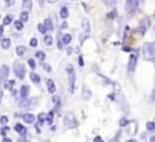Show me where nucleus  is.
Listing matches in <instances>:
<instances>
[{
    "instance_id": "obj_29",
    "label": "nucleus",
    "mask_w": 155,
    "mask_h": 142,
    "mask_svg": "<svg viewBox=\"0 0 155 142\" xmlns=\"http://www.w3.org/2000/svg\"><path fill=\"white\" fill-rule=\"evenodd\" d=\"M46 120H48V123H52V120H53V112L48 113V119H46Z\"/></svg>"
},
{
    "instance_id": "obj_7",
    "label": "nucleus",
    "mask_w": 155,
    "mask_h": 142,
    "mask_svg": "<svg viewBox=\"0 0 155 142\" xmlns=\"http://www.w3.org/2000/svg\"><path fill=\"white\" fill-rule=\"evenodd\" d=\"M139 7V2H136V0H134V2H127V11L128 12H134L136 8Z\"/></svg>"
},
{
    "instance_id": "obj_42",
    "label": "nucleus",
    "mask_w": 155,
    "mask_h": 142,
    "mask_svg": "<svg viewBox=\"0 0 155 142\" xmlns=\"http://www.w3.org/2000/svg\"><path fill=\"white\" fill-rule=\"evenodd\" d=\"M79 64L83 66V59H82V57H79Z\"/></svg>"
},
{
    "instance_id": "obj_43",
    "label": "nucleus",
    "mask_w": 155,
    "mask_h": 142,
    "mask_svg": "<svg viewBox=\"0 0 155 142\" xmlns=\"http://www.w3.org/2000/svg\"><path fill=\"white\" fill-rule=\"evenodd\" d=\"M2 34H3V26H0V37H2Z\"/></svg>"
},
{
    "instance_id": "obj_8",
    "label": "nucleus",
    "mask_w": 155,
    "mask_h": 142,
    "mask_svg": "<svg viewBox=\"0 0 155 142\" xmlns=\"http://www.w3.org/2000/svg\"><path fill=\"white\" fill-rule=\"evenodd\" d=\"M15 131H18L22 137H25V135H26V133H27L26 129L23 127V124H15Z\"/></svg>"
},
{
    "instance_id": "obj_2",
    "label": "nucleus",
    "mask_w": 155,
    "mask_h": 142,
    "mask_svg": "<svg viewBox=\"0 0 155 142\" xmlns=\"http://www.w3.org/2000/svg\"><path fill=\"white\" fill-rule=\"evenodd\" d=\"M67 75H68V85H70V92L74 93V89H75V70H74L72 66H68L67 67Z\"/></svg>"
},
{
    "instance_id": "obj_41",
    "label": "nucleus",
    "mask_w": 155,
    "mask_h": 142,
    "mask_svg": "<svg viewBox=\"0 0 155 142\" xmlns=\"http://www.w3.org/2000/svg\"><path fill=\"white\" fill-rule=\"evenodd\" d=\"M3 142H12L10 140V138H4V140H3Z\"/></svg>"
},
{
    "instance_id": "obj_1",
    "label": "nucleus",
    "mask_w": 155,
    "mask_h": 142,
    "mask_svg": "<svg viewBox=\"0 0 155 142\" xmlns=\"http://www.w3.org/2000/svg\"><path fill=\"white\" fill-rule=\"evenodd\" d=\"M143 55L146 60H153L155 56V45L153 43H147L143 47Z\"/></svg>"
},
{
    "instance_id": "obj_40",
    "label": "nucleus",
    "mask_w": 155,
    "mask_h": 142,
    "mask_svg": "<svg viewBox=\"0 0 155 142\" xmlns=\"http://www.w3.org/2000/svg\"><path fill=\"white\" fill-rule=\"evenodd\" d=\"M45 70H46V71H51V66H49V64H45Z\"/></svg>"
},
{
    "instance_id": "obj_4",
    "label": "nucleus",
    "mask_w": 155,
    "mask_h": 142,
    "mask_svg": "<svg viewBox=\"0 0 155 142\" xmlns=\"http://www.w3.org/2000/svg\"><path fill=\"white\" fill-rule=\"evenodd\" d=\"M64 124L67 127H75L76 124H78V122H76V119H75V116H74V113H67V115L64 116Z\"/></svg>"
},
{
    "instance_id": "obj_15",
    "label": "nucleus",
    "mask_w": 155,
    "mask_h": 142,
    "mask_svg": "<svg viewBox=\"0 0 155 142\" xmlns=\"http://www.w3.org/2000/svg\"><path fill=\"white\" fill-rule=\"evenodd\" d=\"M60 16H61L63 19H65L68 16V8L67 7H61V10H60Z\"/></svg>"
},
{
    "instance_id": "obj_22",
    "label": "nucleus",
    "mask_w": 155,
    "mask_h": 142,
    "mask_svg": "<svg viewBox=\"0 0 155 142\" xmlns=\"http://www.w3.org/2000/svg\"><path fill=\"white\" fill-rule=\"evenodd\" d=\"M14 25H15V27H16L18 30H22V29H23V22H22V21H15V22H14Z\"/></svg>"
},
{
    "instance_id": "obj_20",
    "label": "nucleus",
    "mask_w": 155,
    "mask_h": 142,
    "mask_svg": "<svg viewBox=\"0 0 155 142\" xmlns=\"http://www.w3.org/2000/svg\"><path fill=\"white\" fill-rule=\"evenodd\" d=\"M11 22H12V16H11V15H7L4 19H3V25H4V26H5V25H10Z\"/></svg>"
},
{
    "instance_id": "obj_17",
    "label": "nucleus",
    "mask_w": 155,
    "mask_h": 142,
    "mask_svg": "<svg viewBox=\"0 0 155 142\" xmlns=\"http://www.w3.org/2000/svg\"><path fill=\"white\" fill-rule=\"evenodd\" d=\"M27 19H29V14H27V11H22V12H21V21L22 22H26Z\"/></svg>"
},
{
    "instance_id": "obj_18",
    "label": "nucleus",
    "mask_w": 155,
    "mask_h": 142,
    "mask_svg": "<svg viewBox=\"0 0 155 142\" xmlns=\"http://www.w3.org/2000/svg\"><path fill=\"white\" fill-rule=\"evenodd\" d=\"M82 25H83V29H84L86 32H88V30H90V23H88V19H83Z\"/></svg>"
},
{
    "instance_id": "obj_3",
    "label": "nucleus",
    "mask_w": 155,
    "mask_h": 142,
    "mask_svg": "<svg viewBox=\"0 0 155 142\" xmlns=\"http://www.w3.org/2000/svg\"><path fill=\"white\" fill-rule=\"evenodd\" d=\"M14 71H15V75L19 78V79H23L25 78V66L22 64L21 62H15L14 63Z\"/></svg>"
},
{
    "instance_id": "obj_5",
    "label": "nucleus",
    "mask_w": 155,
    "mask_h": 142,
    "mask_svg": "<svg viewBox=\"0 0 155 142\" xmlns=\"http://www.w3.org/2000/svg\"><path fill=\"white\" fill-rule=\"evenodd\" d=\"M35 101H37V99H27V100H22L21 101V107L22 108H26V109H29V108H33L35 105Z\"/></svg>"
},
{
    "instance_id": "obj_28",
    "label": "nucleus",
    "mask_w": 155,
    "mask_h": 142,
    "mask_svg": "<svg viewBox=\"0 0 155 142\" xmlns=\"http://www.w3.org/2000/svg\"><path fill=\"white\" fill-rule=\"evenodd\" d=\"M37 44H38L37 38H31V40H30V45L31 47H37Z\"/></svg>"
},
{
    "instance_id": "obj_6",
    "label": "nucleus",
    "mask_w": 155,
    "mask_h": 142,
    "mask_svg": "<svg viewBox=\"0 0 155 142\" xmlns=\"http://www.w3.org/2000/svg\"><path fill=\"white\" fill-rule=\"evenodd\" d=\"M136 63H137V54H132L128 62V71H134L135 67H136Z\"/></svg>"
},
{
    "instance_id": "obj_38",
    "label": "nucleus",
    "mask_w": 155,
    "mask_h": 142,
    "mask_svg": "<svg viewBox=\"0 0 155 142\" xmlns=\"http://www.w3.org/2000/svg\"><path fill=\"white\" fill-rule=\"evenodd\" d=\"M18 142H27L26 137H21V140H18Z\"/></svg>"
},
{
    "instance_id": "obj_16",
    "label": "nucleus",
    "mask_w": 155,
    "mask_h": 142,
    "mask_svg": "<svg viewBox=\"0 0 155 142\" xmlns=\"http://www.w3.org/2000/svg\"><path fill=\"white\" fill-rule=\"evenodd\" d=\"M30 78H31V81L33 82H35V83L40 82V75L35 74V72H31V74H30Z\"/></svg>"
},
{
    "instance_id": "obj_39",
    "label": "nucleus",
    "mask_w": 155,
    "mask_h": 142,
    "mask_svg": "<svg viewBox=\"0 0 155 142\" xmlns=\"http://www.w3.org/2000/svg\"><path fill=\"white\" fill-rule=\"evenodd\" d=\"M114 14H116V11H113V12H110L107 16H109V18H113V16H114Z\"/></svg>"
},
{
    "instance_id": "obj_45",
    "label": "nucleus",
    "mask_w": 155,
    "mask_h": 142,
    "mask_svg": "<svg viewBox=\"0 0 155 142\" xmlns=\"http://www.w3.org/2000/svg\"><path fill=\"white\" fill-rule=\"evenodd\" d=\"M127 142H136L135 140H129V141H127Z\"/></svg>"
},
{
    "instance_id": "obj_25",
    "label": "nucleus",
    "mask_w": 155,
    "mask_h": 142,
    "mask_svg": "<svg viewBox=\"0 0 155 142\" xmlns=\"http://www.w3.org/2000/svg\"><path fill=\"white\" fill-rule=\"evenodd\" d=\"M38 30H40L41 33H46V27L44 26V23H40V25H38Z\"/></svg>"
},
{
    "instance_id": "obj_24",
    "label": "nucleus",
    "mask_w": 155,
    "mask_h": 142,
    "mask_svg": "<svg viewBox=\"0 0 155 142\" xmlns=\"http://www.w3.org/2000/svg\"><path fill=\"white\" fill-rule=\"evenodd\" d=\"M147 130H148V131H154V130H155V123H154V122H148V123H147Z\"/></svg>"
},
{
    "instance_id": "obj_26",
    "label": "nucleus",
    "mask_w": 155,
    "mask_h": 142,
    "mask_svg": "<svg viewBox=\"0 0 155 142\" xmlns=\"http://www.w3.org/2000/svg\"><path fill=\"white\" fill-rule=\"evenodd\" d=\"M44 120H45V113H42V115H38V122H40V124H42L44 123Z\"/></svg>"
},
{
    "instance_id": "obj_27",
    "label": "nucleus",
    "mask_w": 155,
    "mask_h": 142,
    "mask_svg": "<svg viewBox=\"0 0 155 142\" xmlns=\"http://www.w3.org/2000/svg\"><path fill=\"white\" fill-rule=\"evenodd\" d=\"M0 123H2V124H7L8 123V118H7V116H2V118H0Z\"/></svg>"
},
{
    "instance_id": "obj_21",
    "label": "nucleus",
    "mask_w": 155,
    "mask_h": 142,
    "mask_svg": "<svg viewBox=\"0 0 155 142\" xmlns=\"http://www.w3.org/2000/svg\"><path fill=\"white\" fill-rule=\"evenodd\" d=\"M44 41H45L46 45H52V43H53V38H52V36H45Z\"/></svg>"
},
{
    "instance_id": "obj_36",
    "label": "nucleus",
    "mask_w": 155,
    "mask_h": 142,
    "mask_svg": "<svg viewBox=\"0 0 155 142\" xmlns=\"http://www.w3.org/2000/svg\"><path fill=\"white\" fill-rule=\"evenodd\" d=\"M8 130H10V129H8V127H7V126H5V127H4V129H3V130H2V134H3V135H5V133H7V131H8Z\"/></svg>"
},
{
    "instance_id": "obj_33",
    "label": "nucleus",
    "mask_w": 155,
    "mask_h": 142,
    "mask_svg": "<svg viewBox=\"0 0 155 142\" xmlns=\"http://www.w3.org/2000/svg\"><path fill=\"white\" fill-rule=\"evenodd\" d=\"M29 66H30L31 68H34V67H35V62H34L33 59H29Z\"/></svg>"
},
{
    "instance_id": "obj_31",
    "label": "nucleus",
    "mask_w": 155,
    "mask_h": 142,
    "mask_svg": "<svg viewBox=\"0 0 155 142\" xmlns=\"http://www.w3.org/2000/svg\"><path fill=\"white\" fill-rule=\"evenodd\" d=\"M127 124H128V120H127L125 118H123L120 120V126H127Z\"/></svg>"
},
{
    "instance_id": "obj_34",
    "label": "nucleus",
    "mask_w": 155,
    "mask_h": 142,
    "mask_svg": "<svg viewBox=\"0 0 155 142\" xmlns=\"http://www.w3.org/2000/svg\"><path fill=\"white\" fill-rule=\"evenodd\" d=\"M118 140H120V134H117L114 138H113V140H110L109 142H118Z\"/></svg>"
},
{
    "instance_id": "obj_44",
    "label": "nucleus",
    "mask_w": 155,
    "mask_h": 142,
    "mask_svg": "<svg viewBox=\"0 0 155 142\" xmlns=\"http://www.w3.org/2000/svg\"><path fill=\"white\" fill-rule=\"evenodd\" d=\"M151 142H155V135H154L153 138H151Z\"/></svg>"
},
{
    "instance_id": "obj_37",
    "label": "nucleus",
    "mask_w": 155,
    "mask_h": 142,
    "mask_svg": "<svg viewBox=\"0 0 155 142\" xmlns=\"http://www.w3.org/2000/svg\"><path fill=\"white\" fill-rule=\"evenodd\" d=\"M67 27H68L67 22H63V25H61V29H67Z\"/></svg>"
},
{
    "instance_id": "obj_12",
    "label": "nucleus",
    "mask_w": 155,
    "mask_h": 142,
    "mask_svg": "<svg viewBox=\"0 0 155 142\" xmlns=\"http://www.w3.org/2000/svg\"><path fill=\"white\" fill-rule=\"evenodd\" d=\"M44 26L46 27V30L53 29V21H52V18H46L45 21H44Z\"/></svg>"
},
{
    "instance_id": "obj_11",
    "label": "nucleus",
    "mask_w": 155,
    "mask_h": 142,
    "mask_svg": "<svg viewBox=\"0 0 155 142\" xmlns=\"http://www.w3.org/2000/svg\"><path fill=\"white\" fill-rule=\"evenodd\" d=\"M27 94H29V86H22L21 88V93H19V96L22 97V99H25L26 100V97H27Z\"/></svg>"
},
{
    "instance_id": "obj_19",
    "label": "nucleus",
    "mask_w": 155,
    "mask_h": 142,
    "mask_svg": "<svg viewBox=\"0 0 155 142\" xmlns=\"http://www.w3.org/2000/svg\"><path fill=\"white\" fill-rule=\"evenodd\" d=\"M25 51H26V48H25V47H18V48H16V55H18V56H22V55L25 54Z\"/></svg>"
},
{
    "instance_id": "obj_23",
    "label": "nucleus",
    "mask_w": 155,
    "mask_h": 142,
    "mask_svg": "<svg viewBox=\"0 0 155 142\" xmlns=\"http://www.w3.org/2000/svg\"><path fill=\"white\" fill-rule=\"evenodd\" d=\"M35 57H37V59H40V60H44V59H45V54H44V52H41V51H38V52H35Z\"/></svg>"
},
{
    "instance_id": "obj_9",
    "label": "nucleus",
    "mask_w": 155,
    "mask_h": 142,
    "mask_svg": "<svg viewBox=\"0 0 155 142\" xmlns=\"http://www.w3.org/2000/svg\"><path fill=\"white\" fill-rule=\"evenodd\" d=\"M23 120L26 122V123L31 124L35 120V118H34V115H33V113H25V115H23Z\"/></svg>"
},
{
    "instance_id": "obj_10",
    "label": "nucleus",
    "mask_w": 155,
    "mask_h": 142,
    "mask_svg": "<svg viewBox=\"0 0 155 142\" xmlns=\"http://www.w3.org/2000/svg\"><path fill=\"white\" fill-rule=\"evenodd\" d=\"M46 83H48V90L51 94H53L54 92H56V86H54V82L52 79H48L46 81Z\"/></svg>"
},
{
    "instance_id": "obj_13",
    "label": "nucleus",
    "mask_w": 155,
    "mask_h": 142,
    "mask_svg": "<svg viewBox=\"0 0 155 142\" xmlns=\"http://www.w3.org/2000/svg\"><path fill=\"white\" fill-rule=\"evenodd\" d=\"M11 45V41L10 38H4V40H2V48L3 49H8Z\"/></svg>"
},
{
    "instance_id": "obj_35",
    "label": "nucleus",
    "mask_w": 155,
    "mask_h": 142,
    "mask_svg": "<svg viewBox=\"0 0 155 142\" xmlns=\"http://www.w3.org/2000/svg\"><path fill=\"white\" fill-rule=\"evenodd\" d=\"M94 142H104V140H102L101 137H95L94 138Z\"/></svg>"
},
{
    "instance_id": "obj_32",
    "label": "nucleus",
    "mask_w": 155,
    "mask_h": 142,
    "mask_svg": "<svg viewBox=\"0 0 155 142\" xmlns=\"http://www.w3.org/2000/svg\"><path fill=\"white\" fill-rule=\"evenodd\" d=\"M23 7L25 8H31V2H23Z\"/></svg>"
},
{
    "instance_id": "obj_14",
    "label": "nucleus",
    "mask_w": 155,
    "mask_h": 142,
    "mask_svg": "<svg viewBox=\"0 0 155 142\" xmlns=\"http://www.w3.org/2000/svg\"><path fill=\"white\" fill-rule=\"evenodd\" d=\"M71 40H72L71 34H64V36L61 37V43H63V44H70Z\"/></svg>"
},
{
    "instance_id": "obj_30",
    "label": "nucleus",
    "mask_w": 155,
    "mask_h": 142,
    "mask_svg": "<svg viewBox=\"0 0 155 142\" xmlns=\"http://www.w3.org/2000/svg\"><path fill=\"white\" fill-rule=\"evenodd\" d=\"M52 100H53V102H54V104H56V105H59V104H60V97L53 96V99H52Z\"/></svg>"
}]
</instances>
